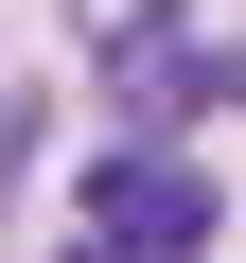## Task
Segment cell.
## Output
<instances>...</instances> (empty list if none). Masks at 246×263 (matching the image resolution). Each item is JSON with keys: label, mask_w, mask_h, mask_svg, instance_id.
I'll return each instance as SVG.
<instances>
[{"label": "cell", "mask_w": 246, "mask_h": 263, "mask_svg": "<svg viewBox=\"0 0 246 263\" xmlns=\"http://www.w3.org/2000/svg\"><path fill=\"white\" fill-rule=\"evenodd\" d=\"M229 88H246V70H229V35L194 18V0H123V18H106V105L141 123V141L194 123V105H229Z\"/></svg>", "instance_id": "obj_2"}, {"label": "cell", "mask_w": 246, "mask_h": 263, "mask_svg": "<svg viewBox=\"0 0 246 263\" xmlns=\"http://www.w3.org/2000/svg\"><path fill=\"white\" fill-rule=\"evenodd\" d=\"M211 176L176 158V141H123V158H88L71 176V263H211Z\"/></svg>", "instance_id": "obj_1"}]
</instances>
